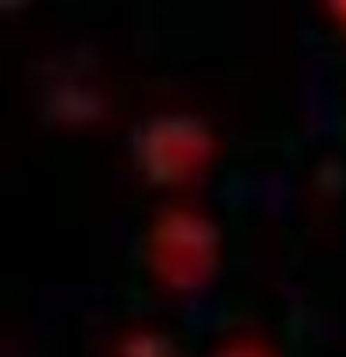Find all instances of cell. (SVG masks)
I'll list each match as a JSON object with an SVG mask.
<instances>
[{
	"instance_id": "obj_1",
	"label": "cell",
	"mask_w": 346,
	"mask_h": 357,
	"mask_svg": "<svg viewBox=\"0 0 346 357\" xmlns=\"http://www.w3.org/2000/svg\"><path fill=\"white\" fill-rule=\"evenodd\" d=\"M220 156L216 127L190 108H156L127 134V160L153 190H186Z\"/></svg>"
},
{
	"instance_id": "obj_4",
	"label": "cell",
	"mask_w": 346,
	"mask_h": 357,
	"mask_svg": "<svg viewBox=\"0 0 346 357\" xmlns=\"http://www.w3.org/2000/svg\"><path fill=\"white\" fill-rule=\"evenodd\" d=\"M212 357H283V354H279L272 342L257 339V335H234V339H227L223 346H216Z\"/></svg>"
},
{
	"instance_id": "obj_2",
	"label": "cell",
	"mask_w": 346,
	"mask_h": 357,
	"mask_svg": "<svg viewBox=\"0 0 346 357\" xmlns=\"http://www.w3.org/2000/svg\"><path fill=\"white\" fill-rule=\"evenodd\" d=\"M142 261L156 283L172 294H197L220 275L223 227L205 208L175 201L160 205L145 223Z\"/></svg>"
},
{
	"instance_id": "obj_5",
	"label": "cell",
	"mask_w": 346,
	"mask_h": 357,
	"mask_svg": "<svg viewBox=\"0 0 346 357\" xmlns=\"http://www.w3.org/2000/svg\"><path fill=\"white\" fill-rule=\"evenodd\" d=\"M324 8H328V19L331 26L346 38V0H324Z\"/></svg>"
},
{
	"instance_id": "obj_3",
	"label": "cell",
	"mask_w": 346,
	"mask_h": 357,
	"mask_svg": "<svg viewBox=\"0 0 346 357\" xmlns=\"http://www.w3.org/2000/svg\"><path fill=\"white\" fill-rule=\"evenodd\" d=\"M108 357H179V342L156 324H134L112 342Z\"/></svg>"
}]
</instances>
